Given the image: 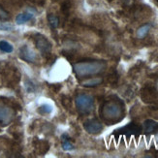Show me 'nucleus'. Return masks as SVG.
<instances>
[{"instance_id":"nucleus-1","label":"nucleus","mask_w":158,"mask_h":158,"mask_svg":"<svg viewBox=\"0 0 158 158\" xmlns=\"http://www.w3.org/2000/svg\"><path fill=\"white\" fill-rule=\"evenodd\" d=\"M106 62L100 60L86 61V62H78L74 65V71L80 78H85L92 75L102 73L106 69Z\"/></svg>"},{"instance_id":"nucleus-2","label":"nucleus","mask_w":158,"mask_h":158,"mask_svg":"<svg viewBox=\"0 0 158 158\" xmlns=\"http://www.w3.org/2000/svg\"><path fill=\"white\" fill-rule=\"evenodd\" d=\"M101 115L107 122L114 123L123 118V109L118 101L109 100L104 103L101 109Z\"/></svg>"},{"instance_id":"nucleus-3","label":"nucleus","mask_w":158,"mask_h":158,"mask_svg":"<svg viewBox=\"0 0 158 158\" xmlns=\"http://www.w3.org/2000/svg\"><path fill=\"white\" fill-rule=\"evenodd\" d=\"M76 106L79 112L84 114H90L94 109L93 97L88 94H79L76 97Z\"/></svg>"},{"instance_id":"nucleus-4","label":"nucleus","mask_w":158,"mask_h":158,"mask_svg":"<svg viewBox=\"0 0 158 158\" xmlns=\"http://www.w3.org/2000/svg\"><path fill=\"white\" fill-rule=\"evenodd\" d=\"M15 118L14 110L3 102H0V125L6 126Z\"/></svg>"},{"instance_id":"nucleus-5","label":"nucleus","mask_w":158,"mask_h":158,"mask_svg":"<svg viewBox=\"0 0 158 158\" xmlns=\"http://www.w3.org/2000/svg\"><path fill=\"white\" fill-rule=\"evenodd\" d=\"M35 44L37 49L42 52L43 54H49L52 52V44L45 36L41 34H36L35 35Z\"/></svg>"},{"instance_id":"nucleus-6","label":"nucleus","mask_w":158,"mask_h":158,"mask_svg":"<svg viewBox=\"0 0 158 158\" xmlns=\"http://www.w3.org/2000/svg\"><path fill=\"white\" fill-rule=\"evenodd\" d=\"M19 57L27 62H35L37 59L36 53L33 50H31L28 46H23L19 49Z\"/></svg>"},{"instance_id":"nucleus-7","label":"nucleus","mask_w":158,"mask_h":158,"mask_svg":"<svg viewBox=\"0 0 158 158\" xmlns=\"http://www.w3.org/2000/svg\"><path fill=\"white\" fill-rule=\"evenodd\" d=\"M84 127L86 130V132L90 133V134H98L103 129L102 123L97 119H90V120L85 121L84 124Z\"/></svg>"},{"instance_id":"nucleus-8","label":"nucleus","mask_w":158,"mask_h":158,"mask_svg":"<svg viewBox=\"0 0 158 158\" xmlns=\"http://www.w3.org/2000/svg\"><path fill=\"white\" fill-rule=\"evenodd\" d=\"M143 131L148 134H154L158 132V122L148 119L143 122Z\"/></svg>"},{"instance_id":"nucleus-9","label":"nucleus","mask_w":158,"mask_h":158,"mask_svg":"<svg viewBox=\"0 0 158 158\" xmlns=\"http://www.w3.org/2000/svg\"><path fill=\"white\" fill-rule=\"evenodd\" d=\"M32 18H33V14L28 13V12L19 14V15H18V17L16 18V23L18 24H23L28 22V20L32 19Z\"/></svg>"},{"instance_id":"nucleus-10","label":"nucleus","mask_w":158,"mask_h":158,"mask_svg":"<svg viewBox=\"0 0 158 158\" xmlns=\"http://www.w3.org/2000/svg\"><path fill=\"white\" fill-rule=\"evenodd\" d=\"M102 81H103L102 78H94V79L87 80L85 81H82L81 85L85 86V87H93V86H96V85H99Z\"/></svg>"},{"instance_id":"nucleus-11","label":"nucleus","mask_w":158,"mask_h":158,"mask_svg":"<svg viewBox=\"0 0 158 158\" xmlns=\"http://www.w3.org/2000/svg\"><path fill=\"white\" fill-rule=\"evenodd\" d=\"M35 148L40 154H44L47 152V150L49 149V143H48L46 141H37Z\"/></svg>"},{"instance_id":"nucleus-12","label":"nucleus","mask_w":158,"mask_h":158,"mask_svg":"<svg viewBox=\"0 0 158 158\" xmlns=\"http://www.w3.org/2000/svg\"><path fill=\"white\" fill-rule=\"evenodd\" d=\"M149 29H150V24H145V25L141 26L140 28L137 30V37L139 39L145 38L147 36V34L148 33Z\"/></svg>"},{"instance_id":"nucleus-13","label":"nucleus","mask_w":158,"mask_h":158,"mask_svg":"<svg viewBox=\"0 0 158 158\" xmlns=\"http://www.w3.org/2000/svg\"><path fill=\"white\" fill-rule=\"evenodd\" d=\"M122 130L124 131V133H127V134H136L137 132L141 131V128L138 125L134 124V123H131V124L127 125L126 127H124Z\"/></svg>"},{"instance_id":"nucleus-14","label":"nucleus","mask_w":158,"mask_h":158,"mask_svg":"<svg viewBox=\"0 0 158 158\" xmlns=\"http://www.w3.org/2000/svg\"><path fill=\"white\" fill-rule=\"evenodd\" d=\"M48 22H49L50 26L52 28H56L59 25V19L56 16L52 15V14H49L48 15Z\"/></svg>"},{"instance_id":"nucleus-15","label":"nucleus","mask_w":158,"mask_h":158,"mask_svg":"<svg viewBox=\"0 0 158 158\" xmlns=\"http://www.w3.org/2000/svg\"><path fill=\"white\" fill-rule=\"evenodd\" d=\"M52 112V107L49 104H44L42 106H40L38 109V113L41 114H51Z\"/></svg>"},{"instance_id":"nucleus-16","label":"nucleus","mask_w":158,"mask_h":158,"mask_svg":"<svg viewBox=\"0 0 158 158\" xmlns=\"http://www.w3.org/2000/svg\"><path fill=\"white\" fill-rule=\"evenodd\" d=\"M0 50L4 52H13V46L11 44H9L6 41H1L0 42Z\"/></svg>"},{"instance_id":"nucleus-17","label":"nucleus","mask_w":158,"mask_h":158,"mask_svg":"<svg viewBox=\"0 0 158 158\" xmlns=\"http://www.w3.org/2000/svg\"><path fill=\"white\" fill-rule=\"evenodd\" d=\"M62 148L64 150H72L74 148V146H73V143L69 140H65L62 143Z\"/></svg>"},{"instance_id":"nucleus-18","label":"nucleus","mask_w":158,"mask_h":158,"mask_svg":"<svg viewBox=\"0 0 158 158\" xmlns=\"http://www.w3.org/2000/svg\"><path fill=\"white\" fill-rule=\"evenodd\" d=\"M0 29H2V30H11V29H13V26L12 25H10V24H8V23H1L0 24Z\"/></svg>"},{"instance_id":"nucleus-19","label":"nucleus","mask_w":158,"mask_h":158,"mask_svg":"<svg viewBox=\"0 0 158 158\" xmlns=\"http://www.w3.org/2000/svg\"><path fill=\"white\" fill-rule=\"evenodd\" d=\"M155 2H156V3L158 4V0H155Z\"/></svg>"},{"instance_id":"nucleus-20","label":"nucleus","mask_w":158,"mask_h":158,"mask_svg":"<svg viewBox=\"0 0 158 158\" xmlns=\"http://www.w3.org/2000/svg\"><path fill=\"white\" fill-rule=\"evenodd\" d=\"M157 88H158V85H157Z\"/></svg>"}]
</instances>
